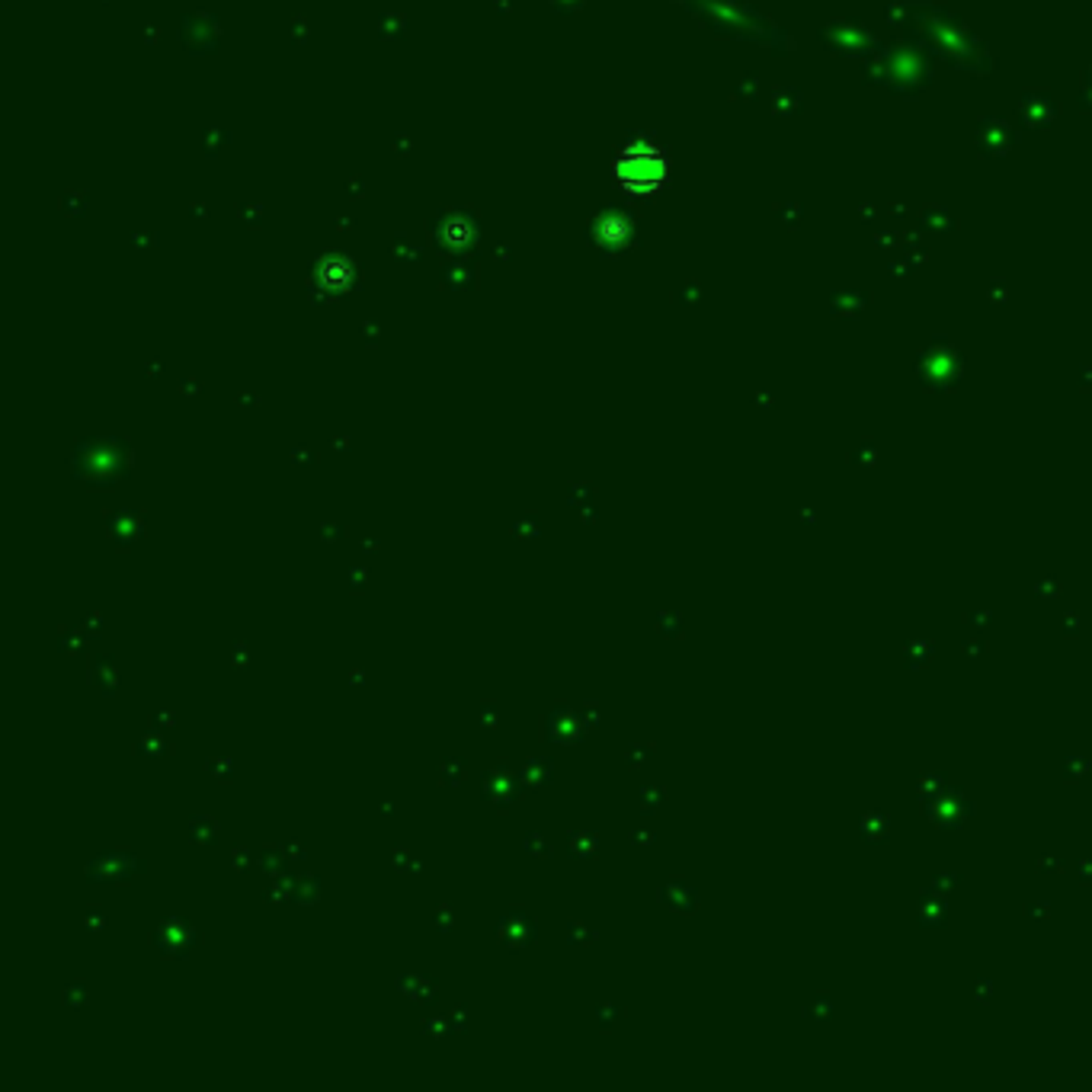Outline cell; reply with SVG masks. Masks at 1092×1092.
<instances>
[{"label": "cell", "instance_id": "3957f363", "mask_svg": "<svg viewBox=\"0 0 1092 1092\" xmlns=\"http://www.w3.org/2000/svg\"><path fill=\"white\" fill-rule=\"evenodd\" d=\"M154 942L167 955H186V948L196 942V929L186 919H164L160 929L154 933Z\"/></svg>", "mask_w": 1092, "mask_h": 1092}, {"label": "cell", "instance_id": "52a82bcc", "mask_svg": "<svg viewBox=\"0 0 1092 1092\" xmlns=\"http://www.w3.org/2000/svg\"><path fill=\"white\" fill-rule=\"evenodd\" d=\"M93 679H100L97 686H103V679H106V689L113 692V689H115V679H119V676H115V669L109 667V660H106V669H103V660H97V663H93Z\"/></svg>", "mask_w": 1092, "mask_h": 1092}, {"label": "cell", "instance_id": "5b68a950", "mask_svg": "<svg viewBox=\"0 0 1092 1092\" xmlns=\"http://www.w3.org/2000/svg\"><path fill=\"white\" fill-rule=\"evenodd\" d=\"M109 532H113V538L119 545H129V542H135V538L141 535V520L135 513H119V516L109 522Z\"/></svg>", "mask_w": 1092, "mask_h": 1092}, {"label": "cell", "instance_id": "6da1fadb", "mask_svg": "<svg viewBox=\"0 0 1092 1092\" xmlns=\"http://www.w3.org/2000/svg\"><path fill=\"white\" fill-rule=\"evenodd\" d=\"M74 465H77L80 481H90V484H115V481L125 475L122 455H119V452H106V455L80 452V461L74 458Z\"/></svg>", "mask_w": 1092, "mask_h": 1092}, {"label": "cell", "instance_id": "ba28073f", "mask_svg": "<svg viewBox=\"0 0 1092 1092\" xmlns=\"http://www.w3.org/2000/svg\"><path fill=\"white\" fill-rule=\"evenodd\" d=\"M193 833H196V839H199V843H205V839H215V823H211V820H203V817H196L193 820Z\"/></svg>", "mask_w": 1092, "mask_h": 1092}, {"label": "cell", "instance_id": "277c9868", "mask_svg": "<svg viewBox=\"0 0 1092 1092\" xmlns=\"http://www.w3.org/2000/svg\"><path fill=\"white\" fill-rule=\"evenodd\" d=\"M548 734H551V740H557V743H577L583 727L571 708H555L551 718H548Z\"/></svg>", "mask_w": 1092, "mask_h": 1092}, {"label": "cell", "instance_id": "8992f818", "mask_svg": "<svg viewBox=\"0 0 1092 1092\" xmlns=\"http://www.w3.org/2000/svg\"><path fill=\"white\" fill-rule=\"evenodd\" d=\"M484 794H487V798H493V801L513 798V794H516V788H513V778H510V775H503V769H493V772L484 778Z\"/></svg>", "mask_w": 1092, "mask_h": 1092}, {"label": "cell", "instance_id": "7a4b0ae2", "mask_svg": "<svg viewBox=\"0 0 1092 1092\" xmlns=\"http://www.w3.org/2000/svg\"><path fill=\"white\" fill-rule=\"evenodd\" d=\"M144 872V859L132 852H106L97 855L93 862L87 865V874L93 881H115V878H129V874H138Z\"/></svg>", "mask_w": 1092, "mask_h": 1092}]
</instances>
